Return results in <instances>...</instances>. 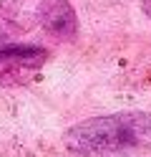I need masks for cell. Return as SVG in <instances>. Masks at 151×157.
Listing matches in <instances>:
<instances>
[{
  "mask_svg": "<svg viewBox=\"0 0 151 157\" xmlns=\"http://www.w3.org/2000/svg\"><path fill=\"white\" fill-rule=\"evenodd\" d=\"M38 23L56 38H76L78 15L68 0H40Z\"/></svg>",
  "mask_w": 151,
  "mask_h": 157,
  "instance_id": "cell-3",
  "label": "cell"
},
{
  "mask_svg": "<svg viewBox=\"0 0 151 157\" xmlns=\"http://www.w3.org/2000/svg\"><path fill=\"white\" fill-rule=\"evenodd\" d=\"M63 142L81 157H128L151 147V114L131 109L91 117L70 127Z\"/></svg>",
  "mask_w": 151,
  "mask_h": 157,
  "instance_id": "cell-1",
  "label": "cell"
},
{
  "mask_svg": "<svg viewBox=\"0 0 151 157\" xmlns=\"http://www.w3.org/2000/svg\"><path fill=\"white\" fill-rule=\"evenodd\" d=\"M141 10L146 13V18H151V0H141Z\"/></svg>",
  "mask_w": 151,
  "mask_h": 157,
  "instance_id": "cell-5",
  "label": "cell"
},
{
  "mask_svg": "<svg viewBox=\"0 0 151 157\" xmlns=\"http://www.w3.org/2000/svg\"><path fill=\"white\" fill-rule=\"evenodd\" d=\"M48 51L43 46L30 43H13L0 46V84H18L33 76L45 63Z\"/></svg>",
  "mask_w": 151,
  "mask_h": 157,
  "instance_id": "cell-2",
  "label": "cell"
},
{
  "mask_svg": "<svg viewBox=\"0 0 151 157\" xmlns=\"http://www.w3.org/2000/svg\"><path fill=\"white\" fill-rule=\"evenodd\" d=\"M13 31H15V25H10L8 21H3L0 18V43H5L10 36H13Z\"/></svg>",
  "mask_w": 151,
  "mask_h": 157,
  "instance_id": "cell-4",
  "label": "cell"
}]
</instances>
